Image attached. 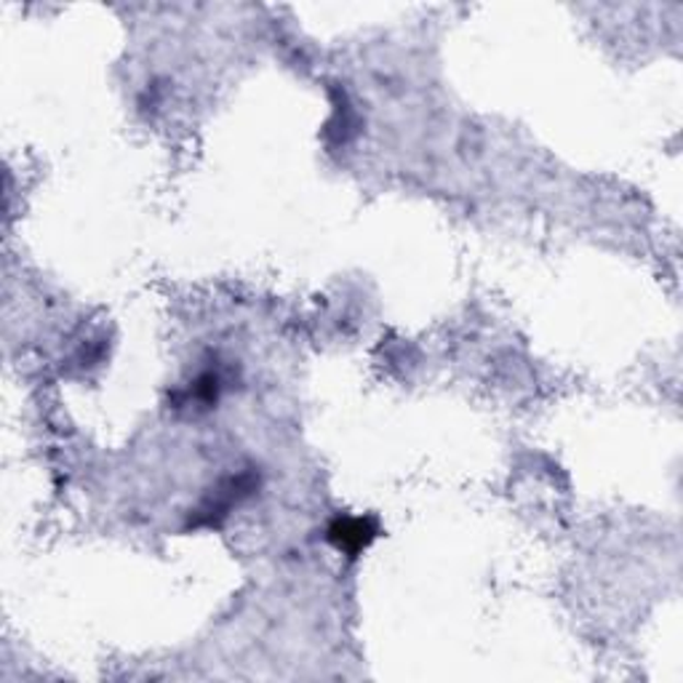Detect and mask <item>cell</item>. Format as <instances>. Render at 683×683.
I'll return each instance as SVG.
<instances>
[{
  "label": "cell",
  "instance_id": "cell-2",
  "mask_svg": "<svg viewBox=\"0 0 683 683\" xmlns=\"http://www.w3.org/2000/svg\"><path fill=\"white\" fill-rule=\"evenodd\" d=\"M374 536H377L374 523L363 521V518H339V521L328 529V540H332L339 551L350 555L361 553Z\"/></svg>",
  "mask_w": 683,
  "mask_h": 683
},
{
  "label": "cell",
  "instance_id": "cell-1",
  "mask_svg": "<svg viewBox=\"0 0 683 683\" xmlns=\"http://www.w3.org/2000/svg\"><path fill=\"white\" fill-rule=\"evenodd\" d=\"M254 486H256L254 473H241V475H233V478L222 481V484L217 486V491H213L211 497L193 512L190 523L193 526H219V523L230 516L233 505H238L243 497H246V494L254 491Z\"/></svg>",
  "mask_w": 683,
  "mask_h": 683
}]
</instances>
